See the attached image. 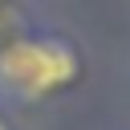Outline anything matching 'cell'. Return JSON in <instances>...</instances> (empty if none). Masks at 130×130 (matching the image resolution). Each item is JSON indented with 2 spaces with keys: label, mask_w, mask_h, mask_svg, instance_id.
<instances>
[{
  "label": "cell",
  "mask_w": 130,
  "mask_h": 130,
  "mask_svg": "<svg viewBox=\"0 0 130 130\" xmlns=\"http://www.w3.org/2000/svg\"><path fill=\"white\" fill-rule=\"evenodd\" d=\"M77 57L65 41H16L0 53V89H8L20 102H37L65 81H73Z\"/></svg>",
  "instance_id": "1"
},
{
  "label": "cell",
  "mask_w": 130,
  "mask_h": 130,
  "mask_svg": "<svg viewBox=\"0 0 130 130\" xmlns=\"http://www.w3.org/2000/svg\"><path fill=\"white\" fill-rule=\"evenodd\" d=\"M0 130H4V122H0Z\"/></svg>",
  "instance_id": "2"
}]
</instances>
